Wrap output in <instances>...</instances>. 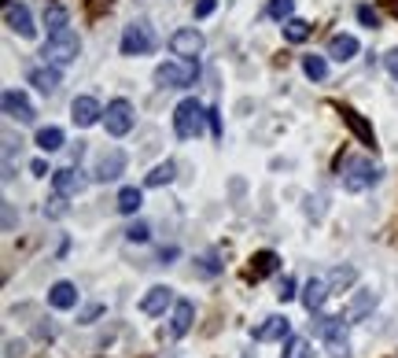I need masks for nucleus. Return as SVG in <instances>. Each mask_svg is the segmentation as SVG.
<instances>
[{
    "label": "nucleus",
    "mask_w": 398,
    "mask_h": 358,
    "mask_svg": "<svg viewBox=\"0 0 398 358\" xmlns=\"http://www.w3.org/2000/svg\"><path fill=\"white\" fill-rule=\"evenodd\" d=\"M41 56H44V63H52V67H66V63H74L81 56V37L71 26L56 30V34H49V41H44Z\"/></svg>",
    "instance_id": "nucleus-1"
},
{
    "label": "nucleus",
    "mask_w": 398,
    "mask_h": 358,
    "mask_svg": "<svg viewBox=\"0 0 398 358\" xmlns=\"http://www.w3.org/2000/svg\"><path fill=\"white\" fill-rule=\"evenodd\" d=\"M210 115H207V108L199 103L195 96H188V100H181L173 108V133L181 137V140H192V137H199L203 133V122H207Z\"/></svg>",
    "instance_id": "nucleus-2"
},
{
    "label": "nucleus",
    "mask_w": 398,
    "mask_h": 358,
    "mask_svg": "<svg viewBox=\"0 0 398 358\" xmlns=\"http://www.w3.org/2000/svg\"><path fill=\"white\" fill-rule=\"evenodd\" d=\"M340 181H343L347 193H365V188H372L380 181V170L372 166V159H347Z\"/></svg>",
    "instance_id": "nucleus-3"
},
{
    "label": "nucleus",
    "mask_w": 398,
    "mask_h": 358,
    "mask_svg": "<svg viewBox=\"0 0 398 358\" xmlns=\"http://www.w3.org/2000/svg\"><path fill=\"white\" fill-rule=\"evenodd\" d=\"M195 74H199V63H188V59L159 63V67H155V81H159L163 89H188V86H195Z\"/></svg>",
    "instance_id": "nucleus-4"
},
{
    "label": "nucleus",
    "mask_w": 398,
    "mask_h": 358,
    "mask_svg": "<svg viewBox=\"0 0 398 358\" xmlns=\"http://www.w3.org/2000/svg\"><path fill=\"white\" fill-rule=\"evenodd\" d=\"M133 122H137V115H133V103L129 100H111L107 108H103V126H107V133L111 137H126L133 130Z\"/></svg>",
    "instance_id": "nucleus-5"
},
{
    "label": "nucleus",
    "mask_w": 398,
    "mask_h": 358,
    "mask_svg": "<svg viewBox=\"0 0 398 358\" xmlns=\"http://www.w3.org/2000/svg\"><path fill=\"white\" fill-rule=\"evenodd\" d=\"M151 48H155V34H151V26L144 23V19L129 23L126 34H122V56H148Z\"/></svg>",
    "instance_id": "nucleus-6"
},
{
    "label": "nucleus",
    "mask_w": 398,
    "mask_h": 358,
    "mask_svg": "<svg viewBox=\"0 0 398 358\" xmlns=\"http://www.w3.org/2000/svg\"><path fill=\"white\" fill-rule=\"evenodd\" d=\"M170 52H173L177 59L199 63V52H203V34H199L195 26H188V30H177V34L170 37Z\"/></svg>",
    "instance_id": "nucleus-7"
},
{
    "label": "nucleus",
    "mask_w": 398,
    "mask_h": 358,
    "mask_svg": "<svg viewBox=\"0 0 398 358\" xmlns=\"http://www.w3.org/2000/svg\"><path fill=\"white\" fill-rule=\"evenodd\" d=\"M0 103H4V115H8V118H15V122H22V126H30V122L37 118L34 103L26 100V93H19V89H8Z\"/></svg>",
    "instance_id": "nucleus-8"
},
{
    "label": "nucleus",
    "mask_w": 398,
    "mask_h": 358,
    "mask_svg": "<svg viewBox=\"0 0 398 358\" xmlns=\"http://www.w3.org/2000/svg\"><path fill=\"white\" fill-rule=\"evenodd\" d=\"M4 19H8L11 34H19V37H34V34H37L34 15H30L26 4H15V0H8V4H4Z\"/></svg>",
    "instance_id": "nucleus-9"
},
{
    "label": "nucleus",
    "mask_w": 398,
    "mask_h": 358,
    "mask_svg": "<svg viewBox=\"0 0 398 358\" xmlns=\"http://www.w3.org/2000/svg\"><path fill=\"white\" fill-rule=\"evenodd\" d=\"M71 118L74 126H81V130H88V126H96L103 118V108H100V100L96 96H78L71 103Z\"/></svg>",
    "instance_id": "nucleus-10"
},
{
    "label": "nucleus",
    "mask_w": 398,
    "mask_h": 358,
    "mask_svg": "<svg viewBox=\"0 0 398 358\" xmlns=\"http://www.w3.org/2000/svg\"><path fill=\"white\" fill-rule=\"evenodd\" d=\"M122 174H126V152H118V148L103 152L96 163V181H118Z\"/></svg>",
    "instance_id": "nucleus-11"
},
{
    "label": "nucleus",
    "mask_w": 398,
    "mask_h": 358,
    "mask_svg": "<svg viewBox=\"0 0 398 358\" xmlns=\"http://www.w3.org/2000/svg\"><path fill=\"white\" fill-rule=\"evenodd\" d=\"M52 185H56V196H78L81 188H85V178H81V170H74V166H63V170H56L52 174Z\"/></svg>",
    "instance_id": "nucleus-12"
},
{
    "label": "nucleus",
    "mask_w": 398,
    "mask_h": 358,
    "mask_svg": "<svg viewBox=\"0 0 398 358\" xmlns=\"http://www.w3.org/2000/svg\"><path fill=\"white\" fill-rule=\"evenodd\" d=\"M287 332H292V322H287L284 314H273V318H265V322L255 329V340H258V344H270V340H287Z\"/></svg>",
    "instance_id": "nucleus-13"
},
{
    "label": "nucleus",
    "mask_w": 398,
    "mask_h": 358,
    "mask_svg": "<svg viewBox=\"0 0 398 358\" xmlns=\"http://www.w3.org/2000/svg\"><path fill=\"white\" fill-rule=\"evenodd\" d=\"M328 277H310L306 285H302V307L310 310V314H317L321 307H325V300H328Z\"/></svg>",
    "instance_id": "nucleus-14"
},
{
    "label": "nucleus",
    "mask_w": 398,
    "mask_h": 358,
    "mask_svg": "<svg viewBox=\"0 0 398 358\" xmlns=\"http://www.w3.org/2000/svg\"><path fill=\"white\" fill-rule=\"evenodd\" d=\"M177 300H173V288H166V285H155V288H148V296L141 300V310L144 314H166V307H173Z\"/></svg>",
    "instance_id": "nucleus-15"
},
{
    "label": "nucleus",
    "mask_w": 398,
    "mask_h": 358,
    "mask_svg": "<svg viewBox=\"0 0 398 358\" xmlns=\"http://www.w3.org/2000/svg\"><path fill=\"white\" fill-rule=\"evenodd\" d=\"M354 56H358V37H354V34H336V37L328 41V59L350 63Z\"/></svg>",
    "instance_id": "nucleus-16"
},
{
    "label": "nucleus",
    "mask_w": 398,
    "mask_h": 358,
    "mask_svg": "<svg viewBox=\"0 0 398 358\" xmlns=\"http://www.w3.org/2000/svg\"><path fill=\"white\" fill-rule=\"evenodd\" d=\"M30 86L44 96H52L59 89V67H52V63H44V67H34L30 71Z\"/></svg>",
    "instance_id": "nucleus-17"
},
{
    "label": "nucleus",
    "mask_w": 398,
    "mask_h": 358,
    "mask_svg": "<svg viewBox=\"0 0 398 358\" xmlns=\"http://www.w3.org/2000/svg\"><path fill=\"white\" fill-rule=\"evenodd\" d=\"M192 318H195L192 300H177V303H173V318H170V336H188Z\"/></svg>",
    "instance_id": "nucleus-18"
},
{
    "label": "nucleus",
    "mask_w": 398,
    "mask_h": 358,
    "mask_svg": "<svg viewBox=\"0 0 398 358\" xmlns=\"http://www.w3.org/2000/svg\"><path fill=\"white\" fill-rule=\"evenodd\" d=\"M49 303H52L56 310H71V307H78V288H74L71 281H56V285L49 288Z\"/></svg>",
    "instance_id": "nucleus-19"
},
{
    "label": "nucleus",
    "mask_w": 398,
    "mask_h": 358,
    "mask_svg": "<svg viewBox=\"0 0 398 358\" xmlns=\"http://www.w3.org/2000/svg\"><path fill=\"white\" fill-rule=\"evenodd\" d=\"M340 115H343V122L350 126V130H354V137H358L362 144H369V148H372V144H376V133H372V126L358 115V111H354V108H340Z\"/></svg>",
    "instance_id": "nucleus-20"
},
{
    "label": "nucleus",
    "mask_w": 398,
    "mask_h": 358,
    "mask_svg": "<svg viewBox=\"0 0 398 358\" xmlns=\"http://www.w3.org/2000/svg\"><path fill=\"white\" fill-rule=\"evenodd\" d=\"M376 307V292H358V296L350 300V307H347V322L350 325H358V322H365V314Z\"/></svg>",
    "instance_id": "nucleus-21"
},
{
    "label": "nucleus",
    "mask_w": 398,
    "mask_h": 358,
    "mask_svg": "<svg viewBox=\"0 0 398 358\" xmlns=\"http://www.w3.org/2000/svg\"><path fill=\"white\" fill-rule=\"evenodd\" d=\"M280 266V259L273 255V251H258V255H251V277H270V273Z\"/></svg>",
    "instance_id": "nucleus-22"
},
{
    "label": "nucleus",
    "mask_w": 398,
    "mask_h": 358,
    "mask_svg": "<svg viewBox=\"0 0 398 358\" xmlns=\"http://www.w3.org/2000/svg\"><path fill=\"white\" fill-rule=\"evenodd\" d=\"M280 30H284V41H292V45H299V41H306L310 34H314V26H310L306 19H295V15H292V19H284V26H280Z\"/></svg>",
    "instance_id": "nucleus-23"
},
{
    "label": "nucleus",
    "mask_w": 398,
    "mask_h": 358,
    "mask_svg": "<svg viewBox=\"0 0 398 358\" xmlns=\"http://www.w3.org/2000/svg\"><path fill=\"white\" fill-rule=\"evenodd\" d=\"M63 130H59V126H44V130H37V148L41 152H59L63 148Z\"/></svg>",
    "instance_id": "nucleus-24"
},
{
    "label": "nucleus",
    "mask_w": 398,
    "mask_h": 358,
    "mask_svg": "<svg viewBox=\"0 0 398 358\" xmlns=\"http://www.w3.org/2000/svg\"><path fill=\"white\" fill-rule=\"evenodd\" d=\"M141 203H144V193H141L137 185H126L122 193H118V210H122V215H137Z\"/></svg>",
    "instance_id": "nucleus-25"
},
{
    "label": "nucleus",
    "mask_w": 398,
    "mask_h": 358,
    "mask_svg": "<svg viewBox=\"0 0 398 358\" xmlns=\"http://www.w3.org/2000/svg\"><path fill=\"white\" fill-rule=\"evenodd\" d=\"M354 281H358V270H354V266H336V270L328 273V288H332V292H343V288H350Z\"/></svg>",
    "instance_id": "nucleus-26"
},
{
    "label": "nucleus",
    "mask_w": 398,
    "mask_h": 358,
    "mask_svg": "<svg viewBox=\"0 0 398 358\" xmlns=\"http://www.w3.org/2000/svg\"><path fill=\"white\" fill-rule=\"evenodd\" d=\"M302 74L310 81H325L328 78V59L325 56H302Z\"/></svg>",
    "instance_id": "nucleus-27"
},
{
    "label": "nucleus",
    "mask_w": 398,
    "mask_h": 358,
    "mask_svg": "<svg viewBox=\"0 0 398 358\" xmlns=\"http://www.w3.org/2000/svg\"><path fill=\"white\" fill-rule=\"evenodd\" d=\"M173 178H177V163H170V159H166V163H159V166H155V170L148 174V181H144V185H148V188H159V185H170Z\"/></svg>",
    "instance_id": "nucleus-28"
},
{
    "label": "nucleus",
    "mask_w": 398,
    "mask_h": 358,
    "mask_svg": "<svg viewBox=\"0 0 398 358\" xmlns=\"http://www.w3.org/2000/svg\"><path fill=\"white\" fill-rule=\"evenodd\" d=\"M280 358H314V347H310L306 336H287L284 344V354Z\"/></svg>",
    "instance_id": "nucleus-29"
},
{
    "label": "nucleus",
    "mask_w": 398,
    "mask_h": 358,
    "mask_svg": "<svg viewBox=\"0 0 398 358\" xmlns=\"http://www.w3.org/2000/svg\"><path fill=\"white\" fill-rule=\"evenodd\" d=\"M44 26H49V34L66 30V8L63 4H44Z\"/></svg>",
    "instance_id": "nucleus-30"
},
{
    "label": "nucleus",
    "mask_w": 398,
    "mask_h": 358,
    "mask_svg": "<svg viewBox=\"0 0 398 358\" xmlns=\"http://www.w3.org/2000/svg\"><path fill=\"white\" fill-rule=\"evenodd\" d=\"M343 318H317L314 322V332L321 336V340H332V336H343Z\"/></svg>",
    "instance_id": "nucleus-31"
},
{
    "label": "nucleus",
    "mask_w": 398,
    "mask_h": 358,
    "mask_svg": "<svg viewBox=\"0 0 398 358\" xmlns=\"http://www.w3.org/2000/svg\"><path fill=\"white\" fill-rule=\"evenodd\" d=\"M265 15L277 19V23H284V19H292V15H295V0H270Z\"/></svg>",
    "instance_id": "nucleus-32"
},
{
    "label": "nucleus",
    "mask_w": 398,
    "mask_h": 358,
    "mask_svg": "<svg viewBox=\"0 0 398 358\" xmlns=\"http://www.w3.org/2000/svg\"><path fill=\"white\" fill-rule=\"evenodd\" d=\"M126 240H129V244H148V240H151L148 222H133V225L126 229Z\"/></svg>",
    "instance_id": "nucleus-33"
},
{
    "label": "nucleus",
    "mask_w": 398,
    "mask_h": 358,
    "mask_svg": "<svg viewBox=\"0 0 398 358\" xmlns=\"http://www.w3.org/2000/svg\"><path fill=\"white\" fill-rule=\"evenodd\" d=\"M325 344H328V354H332V358H350L347 332H343V336H332V340H325Z\"/></svg>",
    "instance_id": "nucleus-34"
},
{
    "label": "nucleus",
    "mask_w": 398,
    "mask_h": 358,
    "mask_svg": "<svg viewBox=\"0 0 398 358\" xmlns=\"http://www.w3.org/2000/svg\"><path fill=\"white\" fill-rule=\"evenodd\" d=\"M199 273L203 277H214V273H221V262H218V251H207L203 259H199Z\"/></svg>",
    "instance_id": "nucleus-35"
},
{
    "label": "nucleus",
    "mask_w": 398,
    "mask_h": 358,
    "mask_svg": "<svg viewBox=\"0 0 398 358\" xmlns=\"http://www.w3.org/2000/svg\"><path fill=\"white\" fill-rule=\"evenodd\" d=\"M358 19H362V23H365L369 30H372V26H380V15H376L369 4H362V8H358Z\"/></svg>",
    "instance_id": "nucleus-36"
},
{
    "label": "nucleus",
    "mask_w": 398,
    "mask_h": 358,
    "mask_svg": "<svg viewBox=\"0 0 398 358\" xmlns=\"http://www.w3.org/2000/svg\"><path fill=\"white\" fill-rule=\"evenodd\" d=\"M277 296H280V303L295 300V281H292V277H284V281H280V292H277Z\"/></svg>",
    "instance_id": "nucleus-37"
},
{
    "label": "nucleus",
    "mask_w": 398,
    "mask_h": 358,
    "mask_svg": "<svg viewBox=\"0 0 398 358\" xmlns=\"http://www.w3.org/2000/svg\"><path fill=\"white\" fill-rule=\"evenodd\" d=\"M214 8H218V0H195V19L214 15Z\"/></svg>",
    "instance_id": "nucleus-38"
},
{
    "label": "nucleus",
    "mask_w": 398,
    "mask_h": 358,
    "mask_svg": "<svg viewBox=\"0 0 398 358\" xmlns=\"http://www.w3.org/2000/svg\"><path fill=\"white\" fill-rule=\"evenodd\" d=\"M384 63H387V74L398 81V48H391V52L384 56Z\"/></svg>",
    "instance_id": "nucleus-39"
},
{
    "label": "nucleus",
    "mask_w": 398,
    "mask_h": 358,
    "mask_svg": "<svg viewBox=\"0 0 398 358\" xmlns=\"http://www.w3.org/2000/svg\"><path fill=\"white\" fill-rule=\"evenodd\" d=\"M30 170H34V174H56V170H49V163H44V159H34Z\"/></svg>",
    "instance_id": "nucleus-40"
},
{
    "label": "nucleus",
    "mask_w": 398,
    "mask_h": 358,
    "mask_svg": "<svg viewBox=\"0 0 398 358\" xmlns=\"http://www.w3.org/2000/svg\"><path fill=\"white\" fill-rule=\"evenodd\" d=\"M100 310H103V307H88V310L81 314V322H93V318H96V314H100Z\"/></svg>",
    "instance_id": "nucleus-41"
},
{
    "label": "nucleus",
    "mask_w": 398,
    "mask_h": 358,
    "mask_svg": "<svg viewBox=\"0 0 398 358\" xmlns=\"http://www.w3.org/2000/svg\"><path fill=\"white\" fill-rule=\"evenodd\" d=\"M19 351H22V344H15V340H11V344H8V351H4V358H15Z\"/></svg>",
    "instance_id": "nucleus-42"
},
{
    "label": "nucleus",
    "mask_w": 398,
    "mask_h": 358,
    "mask_svg": "<svg viewBox=\"0 0 398 358\" xmlns=\"http://www.w3.org/2000/svg\"><path fill=\"white\" fill-rule=\"evenodd\" d=\"M394 15H398V0H394Z\"/></svg>",
    "instance_id": "nucleus-43"
}]
</instances>
